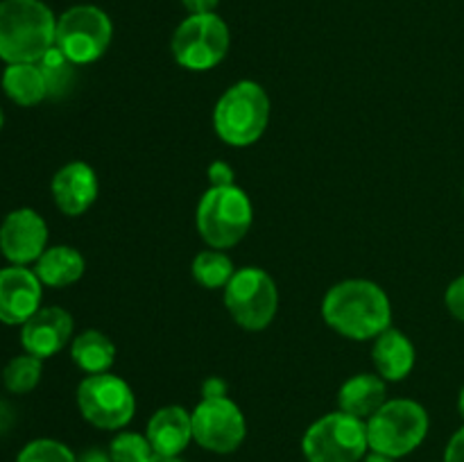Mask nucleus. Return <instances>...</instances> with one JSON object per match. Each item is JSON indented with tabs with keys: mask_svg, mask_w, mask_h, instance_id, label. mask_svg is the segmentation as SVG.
I'll use <instances>...</instances> for the list:
<instances>
[{
	"mask_svg": "<svg viewBox=\"0 0 464 462\" xmlns=\"http://www.w3.org/2000/svg\"><path fill=\"white\" fill-rule=\"evenodd\" d=\"M53 197L59 211L71 217L89 211L98 197V177L93 168L84 161L66 163L53 177Z\"/></svg>",
	"mask_w": 464,
	"mask_h": 462,
	"instance_id": "nucleus-15",
	"label": "nucleus"
},
{
	"mask_svg": "<svg viewBox=\"0 0 464 462\" xmlns=\"http://www.w3.org/2000/svg\"><path fill=\"white\" fill-rule=\"evenodd\" d=\"M429 433V415L424 406L411 399L385 401L379 412L367 419V442L376 453L403 457L415 451Z\"/></svg>",
	"mask_w": 464,
	"mask_h": 462,
	"instance_id": "nucleus-5",
	"label": "nucleus"
},
{
	"mask_svg": "<svg viewBox=\"0 0 464 462\" xmlns=\"http://www.w3.org/2000/svg\"><path fill=\"white\" fill-rule=\"evenodd\" d=\"M193 279L208 290L225 288L236 274L234 261L220 249H204L193 258Z\"/></svg>",
	"mask_w": 464,
	"mask_h": 462,
	"instance_id": "nucleus-22",
	"label": "nucleus"
},
{
	"mask_svg": "<svg viewBox=\"0 0 464 462\" xmlns=\"http://www.w3.org/2000/svg\"><path fill=\"white\" fill-rule=\"evenodd\" d=\"M229 50V27L218 14H190L172 36V57L188 71H208Z\"/></svg>",
	"mask_w": 464,
	"mask_h": 462,
	"instance_id": "nucleus-8",
	"label": "nucleus"
},
{
	"mask_svg": "<svg viewBox=\"0 0 464 462\" xmlns=\"http://www.w3.org/2000/svg\"><path fill=\"white\" fill-rule=\"evenodd\" d=\"M84 267V256L75 247L54 245V247H48L41 254L34 272L44 285H50V288H66V285L82 279Z\"/></svg>",
	"mask_w": 464,
	"mask_h": 462,
	"instance_id": "nucleus-19",
	"label": "nucleus"
},
{
	"mask_svg": "<svg viewBox=\"0 0 464 462\" xmlns=\"http://www.w3.org/2000/svg\"><path fill=\"white\" fill-rule=\"evenodd\" d=\"M72 335L71 313L59 306L39 308L21 326V344L25 353L36 358H50L62 351Z\"/></svg>",
	"mask_w": 464,
	"mask_h": 462,
	"instance_id": "nucleus-14",
	"label": "nucleus"
},
{
	"mask_svg": "<svg viewBox=\"0 0 464 462\" xmlns=\"http://www.w3.org/2000/svg\"><path fill=\"white\" fill-rule=\"evenodd\" d=\"M374 367L383 380H403L415 367V347L397 329H385L372 349Z\"/></svg>",
	"mask_w": 464,
	"mask_h": 462,
	"instance_id": "nucleus-17",
	"label": "nucleus"
},
{
	"mask_svg": "<svg viewBox=\"0 0 464 462\" xmlns=\"http://www.w3.org/2000/svg\"><path fill=\"white\" fill-rule=\"evenodd\" d=\"M3 122H5V116H3V109H0V130H3Z\"/></svg>",
	"mask_w": 464,
	"mask_h": 462,
	"instance_id": "nucleus-36",
	"label": "nucleus"
},
{
	"mask_svg": "<svg viewBox=\"0 0 464 462\" xmlns=\"http://www.w3.org/2000/svg\"><path fill=\"white\" fill-rule=\"evenodd\" d=\"M39 68L45 77V86H48V98H63L71 91L72 82H75V66L57 45L48 50L44 57L39 59Z\"/></svg>",
	"mask_w": 464,
	"mask_h": 462,
	"instance_id": "nucleus-23",
	"label": "nucleus"
},
{
	"mask_svg": "<svg viewBox=\"0 0 464 462\" xmlns=\"http://www.w3.org/2000/svg\"><path fill=\"white\" fill-rule=\"evenodd\" d=\"M111 462H148L154 456L148 438L139 433H121L109 447Z\"/></svg>",
	"mask_w": 464,
	"mask_h": 462,
	"instance_id": "nucleus-25",
	"label": "nucleus"
},
{
	"mask_svg": "<svg viewBox=\"0 0 464 462\" xmlns=\"http://www.w3.org/2000/svg\"><path fill=\"white\" fill-rule=\"evenodd\" d=\"M225 306L247 331H263L279 306L275 279L261 267H240L225 285Z\"/></svg>",
	"mask_w": 464,
	"mask_h": 462,
	"instance_id": "nucleus-7",
	"label": "nucleus"
},
{
	"mask_svg": "<svg viewBox=\"0 0 464 462\" xmlns=\"http://www.w3.org/2000/svg\"><path fill=\"white\" fill-rule=\"evenodd\" d=\"M148 462H181V460L177 456H159V453H154Z\"/></svg>",
	"mask_w": 464,
	"mask_h": 462,
	"instance_id": "nucleus-34",
	"label": "nucleus"
},
{
	"mask_svg": "<svg viewBox=\"0 0 464 462\" xmlns=\"http://www.w3.org/2000/svg\"><path fill=\"white\" fill-rule=\"evenodd\" d=\"M41 281L34 270L25 265H12L0 270V322L9 326H23L41 303Z\"/></svg>",
	"mask_w": 464,
	"mask_h": 462,
	"instance_id": "nucleus-13",
	"label": "nucleus"
},
{
	"mask_svg": "<svg viewBox=\"0 0 464 462\" xmlns=\"http://www.w3.org/2000/svg\"><path fill=\"white\" fill-rule=\"evenodd\" d=\"M77 462H111V456L104 453L102 448H89V451L77 457Z\"/></svg>",
	"mask_w": 464,
	"mask_h": 462,
	"instance_id": "nucleus-32",
	"label": "nucleus"
},
{
	"mask_svg": "<svg viewBox=\"0 0 464 462\" xmlns=\"http://www.w3.org/2000/svg\"><path fill=\"white\" fill-rule=\"evenodd\" d=\"M77 406L89 424L104 430L122 428L136 410L134 392L130 385L109 371L89 374L77 388Z\"/></svg>",
	"mask_w": 464,
	"mask_h": 462,
	"instance_id": "nucleus-9",
	"label": "nucleus"
},
{
	"mask_svg": "<svg viewBox=\"0 0 464 462\" xmlns=\"http://www.w3.org/2000/svg\"><path fill=\"white\" fill-rule=\"evenodd\" d=\"M252 202L243 188L211 186L198 207V229L211 249H227L238 245L252 226Z\"/></svg>",
	"mask_w": 464,
	"mask_h": 462,
	"instance_id": "nucleus-4",
	"label": "nucleus"
},
{
	"mask_svg": "<svg viewBox=\"0 0 464 462\" xmlns=\"http://www.w3.org/2000/svg\"><path fill=\"white\" fill-rule=\"evenodd\" d=\"M48 245V225L34 208H16L0 225V252L12 265L39 261Z\"/></svg>",
	"mask_w": 464,
	"mask_h": 462,
	"instance_id": "nucleus-12",
	"label": "nucleus"
},
{
	"mask_svg": "<svg viewBox=\"0 0 464 462\" xmlns=\"http://www.w3.org/2000/svg\"><path fill=\"white\" fill-rule=\"evenodd\" d=\"M202 394H204V399L227 397V383L220 379V376H211V379L204 380Z\"/></svg>",
	"mask_w": 464,
	"mask_h": 462,
	"instance_id": "nucleus-30",
	"label": "nucleus"
},
{
	"mask_svg": "<svg viewBox=\"0 0 464 462\" xmlns=\"http://www.w3.org/2000/svg\"><path fill=\"white\" fill-rule=\"evenodd\" d=\"M41 371H44V361L32 353H23L7 362L3 370V383L14 394L32 392L39 385Z\"/></svg>",
	"mask_w": 464,
	"mask_h": 462,
	"instance_id": "nucleus-24",
	"label": "nucleus"
},
{
	"mask_svg": "<svg viewBox=\"0 0 464 462\" xmlns=\"http://www.w3.org/2000/svg\"><path fill=\"white\" fill-rule=\"evenodd\" d=\"M150 447L159 456H179L193 439V419L181 406H166L152 415L148 424Z\"/></svg>",
	"mask_w": 464,
	"mask_h": 462,
	"instance_id": "nucleus-16",
	"label": "nucleus"
},
{
	"mask_svg": "<svg viewBox=\"0 0 464 462\" xmlns=\"http://www.w3.org/2000/svg\"><path fill=\"white\" fill-rule=\"evenodd\" d=\"M57 18L41 0H0V59L36 63L54 45Z\"/></svg>",
	"mask_w": 464,
	"mask_h": 462,
	"instance_id": "nucleus-2",
	"label": "nucleus"
},
{
	"mask_svg": "<svg viewBox=\"0 0 464 462\" xmlns=\"http://www.w3.org/2000/svg\"><path fill=\"white\" fill-rule=\"evenodd\" d=\"M322 315L326 324L344 338L370 340L390 329L392 308L388 294L374 281L347 279L326 293Z\"/></svg>",
	"mask_w": 464,
	"mask_h": 462,
	"instance_id": "nucleus-1",
	"label": "nucleus"
},
{
	"mask_svg": "<svg viewBox=\"0 0 464 462\" xmlns=\"http://www.w3.org/2000/svg\"><path fill=\"white\" fill-rule=\"evenodd\" d=\"M181 3L190 14H213V9L218 7V0H181Z\"/></svg>",
	"mask_w": 464,
	"mask_h": 462,
	"instance_id": "nucleus-31",
	"label": "nucleus"
},
{
	"mask_svg": "<svg viewBox=\"0 0 464 462\" xmlns=\"http://www.w3.org/2000/svg\"><path fill=\"white\" fill-rule=\"evenodd\" d=\"M365 462H394V457L383 456V453L372 451V456H367V457H365Z\"/></svg>",
	"mask_w": 464,
	"mask_h": 462,
	"instance_id": "nucleus-33",
	"label": "nucleus"
},
{
	"mask_svg": "<svg viewBox=\"0 0 464 462\" xmlns=\"http://www.w3.org/2000/svg\"><path fill=\"white\" fill-rule=\"evenodd\" d=\"M113 27L107 14L93 5H77L57 21L54 45L72 63H91L104 54L111 43Z\"/></svg>",
	"mask_w": 464,
	"mask_h": 462,
	"instance_id": "nucleus-10",
	"label": "nucleus"
},
{
	"mask_svg": "<svg viewBox=\"0 0 464 462\" xmlns=\"http://www.w3.org/2000/svg\"><path fill=\"white\" fill-rule=\"evenodd\" d=\"M208 181L211 186H231L234 184V168L225 161H216L208 166Z\"/></svg>",
	"mask_w": 464,
	"mask_h": 462,
	"instance_id": "nucleus-28",
	"label": "nucleus"
},
{
	"mask_svg": "<svg viewBox=\"0 0 464 462\" xmlns=\"http://www.w3.org/2000/svg\"><path fill=\"white\" fill-rule=\"evenodd\" d=\"M444 462H464V426L458 430L444 451Z\"/></svg>",
	"mask_w": 464,
	"mask_h": 462,
	"instance_id": "nucleus-29",
	"label": "nucleus"
},
{
	"mask_svg": "<svg viewBox=\"0 0 464 462\" xmlns=\"http://www.w3.org/2000/svg\"><path fill=\"white\" fill-rule=\"evenodd\" d=\"M3 91L21 107H34L48 98V86L39 63H7L3 72Z\"/></svg>",
	"mask_w": 464,
	"mask_h": 462,
	"instance_id": "nucleus-20",
	"label": "nucleus"
},
{
	"mask_svg": "<svg viewBox=\"0 0 464 462\" xmlns=\"http://www.w3.org/2000/svg\"><path fill=\"white\" fill-rule=\"evenodd\" d=\"M458 408H460V412H462V417H464V388H462V392H460V399H458Z\"/></svg>",
	"mask_w": 464,
	"mask_h": 462,
	"instance_id": "nucleus-35",
	"label": "nucleus"
},
{
	"mask_svg": "<svg viewBox=\"0 0 464 462\" xmlns=\"http://www.w3.org/2000/svg\"><path fill=\"white\" fill-rule=\"evenodd\" d=\"M193 439L213 453H231L243 444L247 426L240 408L229 397L202 399L190 412Z\"/></svg>",
	"mask_w": 464,
	"mask_h": 462,
	"instance_id": "nucleus-11",
	"label": "nucleus"
},
{
	"mask_svg": "<svg viewBox=\"0 0 464 462\" xmlns=\"http://www.w3.org/2000/svg\"><path fill=\"white\" fill-rule=\"evenodd\" d=\"M270 120V98L261 84L243 80L227 89L213 111V125L227 145L247 148L256 143Z\"/></svg>",
	"mask_w": 464,
	"mask_h": 462,
	"instance_id": "nucleus-3",
	"label": "nucleus"
},
{
	"mask_svg": "<svg viewBox=\"0 0 464 462\" xmlns=\"http://www.w3.org/2000/svg\"><path fill=\"white\" fill-rule=\"evenodd\" d=\"M71 358L86 374H104L116 361V347L107 335L91 329L72 340Z\"/></svg>",
	"mask_w": 464,
	"mask_h": 462,
	"instance_id": "nucleus-21",
	"label": "nucleus"
},
{
	"mask_svg": "<svg viewBox=\"0 0 464 462\" xmlns=\"http://www.w3.org/2000/svg\"><path fill=\"white\" fill-rule=\"evenodd\" d=\"M444 302H447V308L451 311V315L464 322V274L458 276V279L449 285L447 294H444Z\"/></svg>",
	"mask_w": 464,
	"mask_h": 462,
	"instance_id": "nucleus-27",
	"label": "nucleus"
},
{
	"mask_svg": "<svg viewBox=\"0 0 464 462\" xmlns=\"http://www.w3.org/2000/svg\"><path fill=\"white\" fill-rule=\"evenodd\" d=\"M340 410L358 419H370L385 403V380L376 374L352 376L340 388Z\"/></svg>",
	"mask_w": 464,
	"mask_h": 462,
	"instance_id": "nucleus-18",
	"label": "nucleus"
},
{
	"mask_svg": "<svg viewBox=\"0 0 464 462\" xmlns=\"http://www.w3.org/2000/svg\"><path fill=\"white\" fill-rule=\"evenodd\" d=\"M16 462H77V457L57 439H34L18 453Z\"/></svg>",
	"mask_w": 464,
	"mask_h": 462,
	"instance_id": "nucleus-26",
	"label": "nucleus"
},
{
	"mask_svg": "<svg viewBox=\"0 0 464 462\" xmlns=\"http://www.w3.org/2000/svg\"><path fill=\"white\" fill-rule=\"evenodd\" d=\"M308 462H358L370 448L367 424L347 412H331L317 419L304 435Z\"/></svg>",
	"mask_w": 464,
	"mask_h": 462,
	"instance_id": "nucleus-6",
	"label": "nucleus"
}]
</instances>
